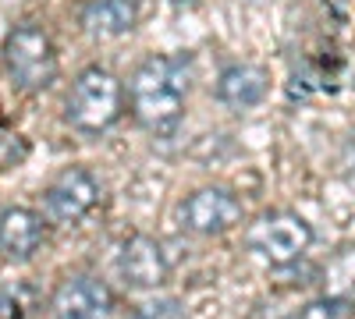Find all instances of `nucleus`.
Here are the masks:
<instances>
[{"instance_id":"f257e3e1","label":"nucleus","mask_w":355,"mask_h":319,"mask_svg":"<svg viewBox=\"0 0 355 319\" xmlns=\"http://www.w3.org/2000/svg\"><path fill=\"white\" fill-rule=\"evenodd\" d=\"M192 61L189 53H153L128 78L132 118L153 135H167L178 128L189 100Z\"/></svg>"},{"instance_id":"f03ea898","label":"nucleus","mask_w":355,"mask_h":319,"mask_svg":"<svg viewBox=\"0 0 355 319\" xmlns=\"http://www.w3.org/2000/svg\"><path fill=\"white\" fill-rule=\"evenodd\" d=\"M125 110V89L117 75H110L100 64H89L75 75L68 100H64V121L82 135H100L121 121Z\"/></svg>"},{"instance_id":"7ed1b4c3","label":"nucleus","mask_w":355,"mask_h":319,"mask_svg":"<svg viewBox=\"0 0 355 319\" xmlns=\"http://www.w3.org/2000/svg\"><path fill=\"white\" fill-rule=\"evenodd\" d=\"M4 68L21 93H43L57 82V50L43 25L21 21L4 36L0 46Z\"/></svg>"},{"instance_id":"20e7f679","label":"nucleus","mask_w":355,"mask_h":319,"mask_svg":"<svg viewBox=\"0 0 355 319\" xmlns=\"http://www.w3.org/2000/svg\"><path fill=\"white\" fill-rule=\"evenodd\" d=\"M245 245L270 266H291L295 259H302L306 248L313 245V227L299 213H263L249 230H245Z\"/></svg>"},{"instance_id":"39448f33","label":"nucleus","mask_w":355,"mask_h":319,"mask_svg":"<svg viewBox=\"0 0 355 319\" xmlns=\"http://www.w3.org/2000/svg\"><path fill=\"white\" fill-rule=\"evenodd\" d=\"M100 202V181L85 167H64L43 188V217L57 227L82 224Z\"/></svg>"},{"instance_id":"423d86ee","label":"nucleus","mask_w":355,"mask_h":319,"mask_svg":"<svg viewBox=\"0 0 355 319\" xmlns=\"http://www.w3.org/2000/svg\"><path fill=\"white\" fill-rule=\"evenodd\" d=\"M178 220H182L185 230H192V235H202V238H214V235H224V230H231L234 224H242V202L234 192L227 188H199L192 192L182 210H178Z\"/></svg>"},{"instance_id":"0eeeda50","label":"nucleus","mask_w":355,"mask_h":319,"mask_svg":"<svg viewBox=\"0 0 355 319\" xmlns=\"http://www.w3.org/2000/svg\"><path fill=\"white\" fill-rule=\"evenodd\" d=\"M110 312L114 295L96 277H68L50 295V319H107Z\"/></svg>"},{"instance_id":"6e6552de","label":"nucleus","mask_w":355,"mask_h":319,"mask_svg":"<svg viewBox=\"0 0 355 319\" xmlns=\"http://www.w3.org/2000/svg\"><path fill=\"white\" fill-rule=\"evenodd\" d=\"M117 273H121V280L128 287H135V291H150V287H160L167 280L171 266H167V255H164L157 238L135 235L121 245V252H117Z\"/></svg>"},{"instance_id":"1a4fd4ad","label":"nucleus","mask_w":355,"mask_h":319,"mask_svg":"<svg viewBox=\"0 0 355 319\" xmlns=\"http://www.w3.org/2000/svg\"><path fill=\"white\" fill-rule=\"evenodd\" d=\"M43 238H46V227L36 210H25V206L0 210V252L11 263H28L43 248Z\"/></svg>"},{"instance_id":"9d476101","label":"nucleus","mask_w":355,"mask_h":319,"mask_svg":"<svg viewBox=\"0 0 355 319\" xmlns=\"http://www.w3.org/2000/svg\"><path fill=\"white\" fill-rule=\"evenodd\" d=\"M142 0H85L78 8V25L93 39H117L135 28Z\"/></svg>"},{"instance_id":"9b49d317","label":"nucleus","mask_w":355,"mask_h":319,"mask_svg":"<svg viewBox=\"0 0 355 319\" xmlns=\"http://www.w3.org/2000/svg\"><path fill=\"white\" fill-rule=\"evenodd\" d=\"M266 71L259 64H227L217 78V100L231 110H249L266 96Z\"/></svg>"},{"instance_id":"f8f14e48","label":"nucleus","mask_w":355,"mask_h":319,"mask_svg":"<svg viewBox=\"0 0 355 319\" xmlns=\"http://www.w3.org/2000/svg\"><path fill=\"white\" fill-rule=\"evenodd\" d=\"M36 291L21 280L0 284V319H33L36 312Z\"/></svg>"},{"instance_id":"ddd939ff","label":"nucleus","mask_w":355,"mask_h":319,"mask_svg":"<svg viewBox=\"0 0 355 319\" xmlns=\"http://www.w3.org/2000/svg\"><path fill=\"white\" fill-rule=\"evenodd\" d=\"M25 156H28V142H25V138H21L15 128L0 125V170H11V167H18Z\"/></svg>"},{"instance_id":"4468645a","label":"nucleus","mask_w":355,"mask_h":319,"mask_svg":"<svg viewBox=\"0 0 355 319\" xmlns=\"http://www.w3.org/2000/svg\"><path fill=\"white\" fill-rule=\"evenodd\" d=\"M132 319H189V316H185V309L178 305L174 298H167V302H153V305L139 309Z\"/></svg>"},{"instance_id":"2eb2a0df","label":"nucleus","mask_w":355,"mask_h":319,"mask_svg":"<svg viewBox=\"0 0 355 319\" xmlns=\"http://www.w3.org/2000/svg\"><path fill=\"white\" fill-rule=\"evenodd\" d=\"M338 316H341V302H338V298L316 302V305H309V309L302 312V319H338Z\"/></svg>"},{"instance_id":"dca6fc26","label":"nucleus","mask_w":355,"mask_h":319,"mask_svg":"<svg viewBox=\"0 0 355 319\" xmlns=\"http://www.w3.org/2000/svg\"><path fill=\"white\" fill-rule=\"evenodd\" d=\"M327 4H331V8H338V11H341V8H348V4H352V0H327Z\"/></svg>"},{"instance_id":"f3484780","label":"nucleus","mask_w":355,"mask_h":319,"mask_svg":"<svg viewBox=\"0 0 355 319\" xmlns=\"http://www.w3.org/2000/svg\"><path fill=\"white\" fill-rule=\"evenodd\" d=\"M171 4H174V8H192L196 0H171Z\"/></svg>"}]
</instances>
